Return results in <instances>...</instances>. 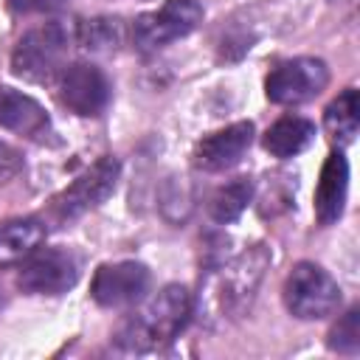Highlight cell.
I'll return each instance as SVG.
<instances>
[{"label":"cell","instance_id":"6da1fadb","mask_svg":"<svg viewBox=\"0 0 360 360\" xmlns=\"http://www.w3.org/2000/svg\"><path fill=\"white\" fill-rule=\"evenodd\" d=\"M191 315V295L180 284L163 287L141 309H135L115 332V343L124 352H155L177 338Z\"/></svg>","mask_w":360,"mask_h":360},{"label":"cell","instance_id":"7a4b0ae2","mask_svg":"<svg viewBox=\"0 0 360 360\" xmlns=\"http://www.w3.org/2000/svg\"><path fill=\"white\" fill-rule=\"evenodd\" d=\"M70 39H73V34L62 22H42V25L25 31L17 39L14 53H11L14 76L34 82V84L53 82L65 68Z\"/></svg>","mask_w":360,"mask_h":360},{"label":"cell","instance_id":"3957f363","mask_svg":"<svg viewBox=\"0 0 360 360\" xmlns=\"http://www.w3.org/2000/svg\"><path fill=\"white\" fill-rule=\"evenodd\" d=\"M284 304L301 321H318L338 309L340 287L315 262H298L284 281Z\"/></svg>","mask_w":360,"mask_h":360},{"label":"cell","instance_id":"277c9868","mask_svg":"<svg viewBox=\"0 0 360 360\" xmlns=\"http://www.w3.org/2000/svg\"><path fill=\"white\" fill-rule=\"evenodd\" d=\"M202 22L197 0H166L158 11H146L132 22V42L138 51H158L180 37H188Z\"/></svg>","mask_w":360,"mask_h":360},{"label":"cell","instance_id":"5b68a950","mask_svg":"<svg viewBox=\"0 0 360 360\" xmlns=\"http://www.w3.org/2000/svg\"><path fill=\"white\" fill-rule=\"evenodd\" d=\"M329 82V70L321 59L315 56H295L287 62H278L267 79H264V93L273 104L295 107L304 101H312L321 96V90Z\"/></svg>","mask_w":360,"mask_h":360},{"label":"cell","instance_id":"8992f818","mask_svg":"<svg viewBox=\"0 0 360 360\" xmlns=\"http://www.w3.org/2000/svg\"><path fill=\"white\" fill-rule=\"evenodd\" d=\"M79 281V259L65 248H37L20 262L17 284L28 295H62Z\"/></svg>","mask_w":360,"mask_h":360},{"label":"cell","instance_id":"52a82bcc","mask_svg":"<svg viewBox=\"0 0 360 360\" xmlns=\"http://www.w3.org/2000/svg\"><path fill=\"white\" fill-rule=\"evenodd\" d=\"M118 174H121V166L115 158H101L96 160L90 169H84L65 191L56 194L53 200V217L59 222H70L87 211H93L96 205H101L112 191H115V183H118Z\"/></svg>","mask_w":360,"mask_h":360},{"label":"cell","instance_id":"ba28073f","mask_svg":"<svg viewBox=\"0 0 360 360\" xmlns=\"http://www.w3.org/2000/svg\"><path fill=\"white\" fill-rule=\"evenodd\" d=\"M59 79V101L76 115H101L110 104V82L90 62H73L62 68Z\"/></svg>","mask_w":360,"mask_h":360},{"label":"cell","instance_id":"9c48e42d","mask_svg":"<svg viewBox=\"0 0 360 360\" xmlns=\"http://www.w3.org/2000/svg\"><path fill=\"white\" fill-rule=\"evenodd\" d=\"M149 290V270L141 262H112L101 264L93 276L90 295L101 307H129Z\"/></svg>","mask_w":360,"mask_h":360},{"label":"cell","instance_id":"30bf717a","mask_svg":"<svg viewBox=\"0 0 360 360\" xmlns=\"http://www.w3.org/2000/svg\"><path fill=\"white\" fill-rule=\"evenodd\" d=\"M270 264V256L264 250V245L250 248L248 253H242L239 259H233L219 278V304L228 315H239L245 307H250L253 292L264 276V267Z\"/></svg>","mask_w":360,"mask_h":360},{"label":"cell","instance_id":"8fae6325","mask_svg":"<svg viewBox=\"0 0 360 360\" xmlns=\"http://www.w3.org/2000/svg\"><path fill=\"white\" fill-rule=\"evenodd\" d=\"M250 141H253L250 121H236L225 129H217L194 146V166L202 172H225L242 160Z\"/></svg>","mask_w":360,"mask_h":360},{"label":"cell","instance_id":"7c38bea8","mask_svg":"<svg viewBox=\"0 0 360 360\" xmlns=\"http://www.w3.org/2000/svg\"><path fill=\"white\" fill-rule=\"evenodd\" d=\"M349 191V163L340 152H332L323 160L318 188H315V217L321 225H332L340 219Z\"/></svg>","mask_w":360,"mask_h":360},{"label":"cell","instance_id":"4fadbf2b","mask_svg":"<svg viewBox=\"0 0 360 360\" xmlns=\"http://www.w3.org/2000/svg\"><path fill=\"white\" fill-rule=\"evenodd\" d=\"M0 127L25 138H45L51 132V118L42 104L31 96L11 87H0Z\"/></svg>","mask_w":360,"mask_h":360},{"label":"cell","instance_id":"5bb4252c","mask_svg":"<svg viewBox=\"0 0 360 360\" xmlns=\"http://www.w3.org/2000/svg\"><path fill=\"white\" fill-rule=\"evenodd\" d=\"M45 239V225L34 217L8 219L0 225V270L28 259Z\"/></svg>","mask_w":360,"mask_h":360},{"label":"cell","instance_id":"9a60e30c","mask_svg":"<svg viewBox=\"0 0 360 360\" xmlns=\"http://www.w3.org/2000/svg\"><path fill=\"white\" fill-rule=\"evenodd\" d=\"M315 138V124L301 118V115H287L278 118L267 132H264V149L273 158H295L301 155Z\"/></svg>","mask_w":360,"mask_h":360},{"label":"cell","instance_id":"2e32d148","mask_svg":"<svg viewBox=\"0 0 360 360\" xmlns=\"http://www.w3.org/2000/svg\"><path fill=\"white\" fill-rule=\"evenodd\" d=\"M357 90L346 87L323 112V127L338 143H352L357 135Z\"/></svg>","mask_w":360,"mask_h":360},{"label":"cell","instance_id":"e0dca14e","mask_svg":"<svg viewBox=\"0 0 360 360\" xmlns=\"http://www.w3.org/2000/svg\"><path fill=\"white\" fill-rule=\"evenodd\" d=\"M250 197H253V183H250V177H236V180H231L228 186H222V188L214 191V197H211V202H208V214H211L214 222L228 225V222H233V219L248 208Z\"/></svg>","mask_w":360,"mask_h":360},{"label":"cell","instance_id":"ac0fdd59","mask_svg":"<svg viewBox=\"0 0 360 360\" xmlns=\"http://www.w3.org/2000/svg\"><path fill=\"white\" fill-rule=\"evenodd\" d=\"M121 20L115 17H93V20H82L76 25V42L87 51H110L121 42Z\"/></svg>","mask_w":360,"mask_h":360},{"label":"cell","instance_id":"d6986e66","mask_svg":"<svg viewBox=\"0 0 360 360\" xmlns=\"http://www.w3.org/2000/svg\"><path fill=\"white\" fill-rule=\"evenodd\" d=\"M329 349L343 352V354H354L360 349V309L352 307L329 332Z\"/></svg>","mask_w":360,"mask_h":360},{"label":"cell","instance_id":"ffe728a7","mask_svg":"<svg viewBox=\"0 0 360 360\" xmlns=\"http://www.w3.org/2000/svg\"><path fill=\"white\" fill-rule=\"evenodd\" d=\"M14 14H53L68 6V0H6Z\"/></svg>","mask_w":360,"mask_h":360},{"label":"cell","instance_id":"44dd1931","mask_svg":"<svg viewBox=\"0 0 360 360\" xmlns=\"http://www.w3.org/2000/svg\"><path fill=\"white\" fill-rule=\"evenodd\" d=\"M20 172H22V155L14 146H8V143L0 141V188L8 180H14Z\"/></svg>","mask_w":360,"mask_h":360},{"label":"cell","instance_id":"7402d4cb","mask_svg":"<svg viewBox=\"0 0 360 360\" xmlns=\"http://www.w3.org/2000/svg\"><path fill=\"white\" fill-rule=\"evenodd\" d=\"M332 3H338V0H332Z\"/></svg>","mask_w":360,"mask_h":360}]
</instances>
